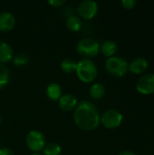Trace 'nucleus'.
I'll list each match as a JSON object with an SVG mask.
<instances>
[{"mask_svg":"<svg viewBox=\"0 0 154 155\" xmlns=\"http://www.w3.org/2000/svg\"><path fill=\"white\" fill-rule=\"evenodd\" d=\"M123 116L121 112L115 109H109L105 111L100 118V124H102L107 129H114L121 125Z\"/></svg>","mask_w":154,"mask_h":155,"instance_id":"423d86ee","label":"nucleus"},{"mask_svg":"<svg viewBox=\"0 0 154 155\" xmlns=\"http://www.w3.org/2000/svg\"><path fill=\"white\" fill-rule=\"evenodd\" d=\"M32 155H44V154H42V153H33Z\"/></svg>","mask_w":154,"mask_h":155,"instance_id":"393cba45","label":"nucleus"},{"mask_svg":"<svg viewBox=\"0 0 154 155\" xmlns=\"http://www.w3.org/2000/svg\"><path fill=\"white\" fill-rule=\"evenodd\" d=\"M75 73L80 81L92 83L97 76V66L93 60L84 58L77 63Z\"/></svg>","mask_w":154,"mask_h":155,"instance_id":"f03ea898","label":"nucleus"},{"mask_svg":"<svg viewBox=\"0 0 154 155\" xmlns=\"http://www.w3.org/2000/svg\"><path fill=\"white\" fill-rule=\"evenodd\" d=\"M137 91L143 94H154V74H145L142 75L136 84Z\"/></svg>","mask_w":154,"mask_h":155,"instance_id":"6e6552de","label":"nucleus"},{"mask_svg":"<svg viewBox=\"0 0 154 155\" xmlns=\"http://www.w3.org/2000/svg\"><path fill=\"white\" fill-rule=\"evenodd\" d=\"M117 50H118V45L113 40H106L100 45V52L107 58L114 56Z\"/></svg>","mask_w":154,"mask_h":155,"instance_id":"ddd939ff","label":"nucleus"},{"mask_svg":"<svg viewBox=\"0 0 154 155\" xmlns=\"http://www.w3.org/2000/svg\"><path fill=\"white\" fill-rule=\"evenodd\" d=\"M129 64L127 61L121 56H112L107 58L105 62V68L107 72L115 76V77H123L128 72Z\"/></svg>","mask_w":154,"mask_h":155,"instance_id":"7ed1b4c3","label":"nucleus"},{"mask_svg":"<svg viewBox=\"0 0 154 155\" xmlns=\"http://www.w3.org/2000/svg\"><path fill=\"white\" fill-rule=\"evenodd\" d=\"M47 97L52 101H58L62 96V88L61 85L57 83H51L47 85L45 90Z\"/></svg>","mask_w":154,"mask_h":155,"instance_id":"4468645a","label":"nucleus"},{"mask_svg":"<svg viewBox=\"0 0 154 155\" xmlns=\"http://www.w3.org/2000/svg\"><path fill=\"white\" fill-rule=\"evenodd\" d=\"M117 155H136L135 153H133V152H130V151H123V152H121L120 153H118Z\"/></svg>","mask_w":154,"mask_h":155,"instance_id":"b1692460","label":"nucleus"},{"mask_svg":"<svg viewBox=\"0 0 154 155\" xmlns=\"http://www.w3.org/2000/svg\"><path fill=\"white\" fill-rule=\"evenodd\" d=\"M25 143L27 148L34 153H39L46 145L44 135L37 130H32L27 134Z\"/></svg>","mask_w":154,"mask_h":155,"instance_id":"39448f33","label":"nucleus"},{"mask_svg":"<svg viewBox=\"0 0 154 155\" xmlns=\"http://www.w3.org/2000/svg\"><path fill=\"white\" fill-rule=\"evenodd\" d=\"M1 123H2V119H1V115H0V125H1Z\"/></svg>","mask_w":154,"mask_h":155,"instance_id":"a878e982","label":"nucleus"},{"mask_svg":"<svg viewBox=\"0 0 154 155\" xmlns=\"http://www.w3.org/2000/svg\"><path fill=\"white\" fill-rule=\"evenodd\" d=\"M14 56V51L12 46L5 41L0 40V63L5 64L12 61Z\"/></svg>","mask_w":154,"mask_h":155,"instance_id":"f8f14e48","label":"nucleus"},{"mask_svg":"<svg viewBox=\"0 0 154 155\" xmlns=\"http://www.w3.org/2000/svg\"><path fill=\"white\" fill-rule=\"evenodd\" d=\"M12 61L15 66H24L29 62V57L25 53H18L13 56Z\"/></svg>","mask_w":154,"mask_h":155,"instance_id":"aec40b11","label":"nucleus"},{"mask_svg":"<svg viewBox=\"0 0 154 155\" xmlns=\"http://www.w3.org/2000/svg\"><path fill=\"white\" fill-rule=\"evenodd\" d=\"M77 63L70 58H65L61 63V70L65 74H73L76 71Z\"/></svg>","mask_w":154,"mask_h":155,"instance_id":"f3484780","label":"nucleus"},{"mask_svg":"<svg viewBox=\"0 0 154 155\" xmlns=\"http://www.w3.org/2000/svg\"><path fill=\"white\" fill-rule=\"evenodd\" d=\"M100 114L95 106L91 102L81 101L77 104L74 112V124L84 131H93L100 124Z\"/></svg>","mask_w":154,"mask_h":155,"instance_id":"f257e3e1","label":"nucleus"},{"mask_svg":"<svg viewBox=\"0 0 154 155\" xmlns=\"http://www.w3.org/2000/svg\"><path fill=\"white\" fill-rule=\"evenodd\" d=\"M148 68V61L143 57H137L131 62L128 70L135 74H140L144 73Z\"/></svg>","mask_w":154,"mask_h":155,"instance_id":"9b49d317","label":"nucleus"},{"mask_svg":"<svg viewBox=\"0 0 154 155\" xmlns=\"http://www.w3.org/2000/svg\"><path fill=\"white\" fill-rule=\"evenodd\" d=\"M0 155H15L14 152L7 147H2L0 148Z\"/></svg>","mask_w":154,"mask_h":155,"instance_id":"5701e85b","label":"nucleus"},{"mask_svg":"<svg viewBox=\"0 0 154 155\" xmlns=\"http://www.w3.org/2000/svg\"><path fill=\"white\" fill-rule=\"evenodd\" d=\"M77 53L84 58L94 57L100 52L99 43L93 38H83L78 41L76 45Z\"/></svg>","mask_w":154,"mask_h":155,"instance_id":"20e7f679","label":"nucleus"},{"mask_svg":"<svg viewBox=\"0 0 154 155\" xmlns=\"http://www.w3.org/2000/svg\"><path fill=\"white\" fill-rule=\"evenodd\" d=\"M66 2L64 0H49L48 4L52 5L53 7H61L63 6Z\"/></svg>","mask_w":154,"mask_h":155,"instance_id":"4be33fe9","label":"nucleus"},{"mask_svg":"<svg viewBox=\"0 0 154 155\" xmlns=\"http://www.w3.org/2000/svg\"><path fill=\"white\" fill-rule=\"evenodd\" d=\"M105 93H106V90H105L104 85L100 83L93 84L90 87V90H89V94L91 97L94 100L102 99L105 95Z\"/></svg>","mask_w":154,"mask_h":155,"instance_id":"dca6fc26","label":"nucleus"},{"mask_svg":"<svg viewBox=\"0 0 154 155\" xmlns=\"http://www.w3.org/2000/svg\"><path fill=\"white\" fill-rule=\"evenodd\" d=\"M10 72L5 64L0 63V89L4 88L9 82Z\"/></svg>","mask_w":154,"mask_h":155,"instance_id":"a211bd4d","label":"nucleus"},{"mask_svg":"<svg viewBox=\"0 0 154 155\" xmlns=\"http://www.w3.org/2000/svg\"><path fill=\"white\" fill-rule=\"evenodd\" d=\"M15 25V15L8 11L0 13V31L1 32H9Z\"/></svg>","mask_w":154,"mask_h":155,"instance_id":"9d476101","label":"nucleus"},{"mask_svg":"<svg viewBox=\"0 0 154 155\" xmlns=\"http://www.w3.org/2000/svg\"><path fill=\"white\" fill-rule=\"evenodd\" d=\"M43 151H44V155H60L62 149L58 143H50L44 146Z\"/></svg>","mask_w":154,"mask_h":155,"instance_id":"6ab92c4d","label":"nucleus"},{"mask_svg":"<svg viewBox=\"0 0 154 155\" xmlns=\"http://www.w3.org/2000/svg\"><path fill=\"white\" fill-rule=\"evenodd\" d=\"M82 19L77 15H71L66 19V27L73 32H78L82 27Z\"/></svg>","mask_w":154,"mask_h":155,"instance_id":"2eb2a0df","label":"nucleus"},{"mask_svg":"<svg viewBox=\"0 0 154 155\" xmlns=\"http://www.w3.org/2000/svg\"><path fill=\"white\" fill-rule=\"evenodd\" d=\"M78 102L74 95L71 94H62V96L58 100V106L64 112H70L75 109Z\"/></svg>","mask_w":154,"mask_h":155,"instance_id":"1a4fd4ad","label":"nucleus"},{"mask_svg":"<svg viewBox=\"0 0 154 155\" xmlns=\"http://www.w3.org/2000/svg\"><path fill=\"white\" fill-rule=\"evenodd\" d=\"M122 5L126 9H133V8H134L136 6L137 1L136 0H123Z\"/></svg>","mask_w":154,"mask_h":155,"instance_id":"412c9836","label":"nucleus"},{"mask_svg":"<svg viewBox=\"0 0 154 155\" xmlns=\"http://www.w3.org/2000/svg\"><path fill=\"white\" fill-rule=\"evenodd\" d=\"M77 12L80 17L90 20L96 15L98 12V5L93 0H84L79 3L77 6Z\"/></svg>","mask_w":154,"mask_h":155,"instance_id":"0eeeda50","label":"nucleus"}]
</instances>
